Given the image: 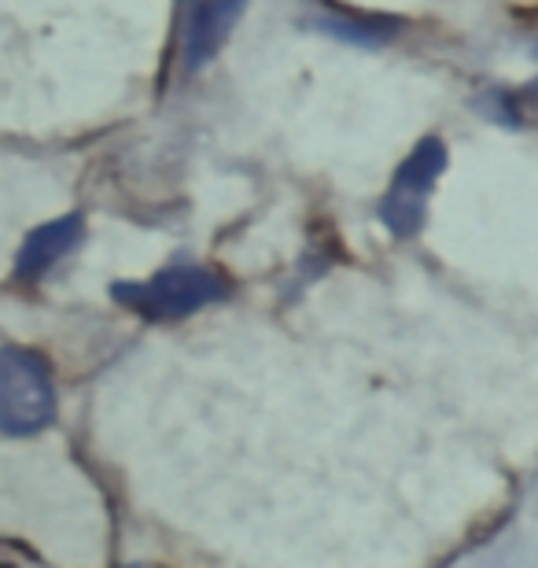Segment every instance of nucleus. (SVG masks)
Instances as JSON below:
<instances>
[{
  "mask_svg": "<svg viewBox=\"0 0 538 568\" xmlns=\"http://www.w3.org/2000/svg\"><path fill=\"white\" fill-rule=\"evenodd\" d=\"M114 300L133 306L144 317H185L222 295V281L200 266H174L152 281H119Z\"/></svg>",
  "mask_w": 538,
  "mask_h": 568,
  "instance_id": "obj_2",
  "label": "nucleus"
},
{
  "mask_svg": "<svg viewBox=\"0 0 538 568\" xmlns=\"http://www.w3.org/2000/svg\"><path fill=\"white\" fill-rule=\"evenodd\" d=\"M244 4L247 0H203L189 30V52H185L189 67H203L222 49L225 38L240 22V16H244Z\"/></svg>",
  "mask_w": 538,
  "mask_h": 568,
  "instance_id": "obj_5",
  "label": "nucleus"
},
{
  "mask_svg": "<svg viewBox=\"0 0 538 568\" xmlns=\"http://www.w3.org/2000/svg\"><path fill=\"white\" fill-rule=\"evenodd\" d=\"M78 241H82V219H78V214H67V219H55V222H44L41 230H33L27 236V244L19 247L16 274L27 277V281L41 277L44 270L60 263V258L71 252Z\"/></svg>",
  "mask_w": 538,
  "mask_h": 568,
  "instance_id": "obj_4",
  "label": "nucleus"
},
{
  "mask_svg": "<svg viewBox=\"0 0 538 568\" xmlns=\"http://www.w3.org/2000/svg\"><path fill=\"white\" fill-rule=\"evenodd\" d=\"M55 417V388L49 362L33 351H0V432L4 436H33Z\"/></svg>",
  "mask_w": 538,
  "mask_h": 568,
  "instance_id": "obj_1",
  "label": "nucleus"
},
{
  "mask_svg": "<svg viewBox=\"0 0 538 568\" xmlns=\"http://www.w3.org/2000/svg\"><path fill=\"white\" fill-rule=\"evenodd\" d=\"M322 27L336 38H347V41H362V44H384L387 38L395 33V22L392 19H322Z\"/></svg>",
  "mask_w": 538,
  "mask_h": 568,
  "instance_id": "obj_6",
  "label": "nucleus"
},
{
  "mask_svg": "<svg viewBox=\"0 0 538 568\" xmlns=\"http://www.w3.org/2000/svg\"><path fill=\"white\" fill-rule=\"evenodd\" d=\"M443 166H446L443 141L425 138L409 152V159L398 166L392 189H387V196L380 203V219L387 230L398 236H409L420 230V222H425V200L435 181H439Z\"/></svg>",
  "mask_w": 538,
  "mask_h": 568,
  "instance_id": "obj_3",
  "label": "nucleus"
}]
</instances>
